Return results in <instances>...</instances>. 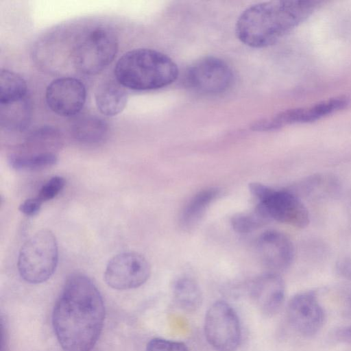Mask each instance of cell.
Listing matches in <instances>:
<instances>
[{"mask_svg": "<svg viewBox=\"0 0 351 351\" xmlns=\"http://www.w3.org/2000/svg\"><path fill=\"white\" fill-rule=\"evenodd\" d=\"M51 319L64 351H90L105 319L104 300L94 282L80 274L69 277L56 302Z\"/></svg>", "mask_w": 351, "mask_h": 351, "instance_id": "cell-1", "label": "cell"}, {"mask_svg": "<svg viewBox=\"0 0 351 351\" xmlns=\"http://www.w3.org/2000/svg\"><path fill=\"white\" fill-rule=\"evenodd\" d=\"M317 5L315 1H272L253 5L239 16L237 38L253 48L271 45L304 21Z\"/></svg>", "mask_w": 351, "mask_h": 351, "instance_id": "cell-2", "label": "cell"}, {"mask_svg": "<svg viewBox=\"0 0 351 351\" xmlns=\"http://www.w3.org/2000/svg\"><path fill=\"white\" fill-rule=\"evenodd\" d=\"M116 80L125 88L150 90L165 87L178 77L176 64L167 55L151 49L125 53L114 67Z\"/></svg>", "mask_w": 351, "mask_h": 351, "instance_id": "cell-3", "label": "cell"}, {"mask_svg": "<svg viewBox=\"0 0 351 351\" xmlns=\"http://www.w3.org/2000/svg\"><path fill=\"white\" fill-rule=\"evenodd\" d=\"M118 47L117 36L112 29L95 25L76 37L70 49L71 62L82 74L96 75L112 62Z\"/></svg>", "mask_w": 351, "mask_h": 351, "instance_id": "cell-4", "label": "cell"}, {"mask_svg": "<svg viewBox=\"0 0 351 351\" xmlns=\"http://www.w3.org/2000/svg\"><path fill=\"white\" fill-rule=\"evenodd\" d=\"M58 263L56 237L49 230H40L21 246L18 257V270L27 282L39 284L54 273Z\"/></svg>", "mask_w": 351, "mask_h": 351, "instance_id": "cell-5", "label": "cell"}, {"mask_svg": "<svg viewBox=\"0 0 351 351\" xmlns=\"http://www.w3.org/2000/svg\"><path fill=\"white\" fill-rule=\"evenodd\" d=\"M248 189L271 220L298 228L308 225V209L301 199L290 190H275L256 182L249 183Z\"/></svg>", "mask_w": 351, "mask_h": 351, "instance_id": "cell-6", "label": "cell"}, {"mask_svg": "<svg viewBox=\"0 0 351 351\" xmlns=\"http://www.w3.org/2000/svg\"><path fill=\"white\" fill-rule=\"evenodd\" d=\"M204 333L215 350H237L241 339V324L236 311L228 302L219 300L209 307L205 315Z\"/></svg>", "mask_w": 351, "mask_h": 351, "instance_id": "cell-7", "label": "cell"}, {"mask_svg": "<svg viewBox=\"0 0 351 351\" xmlns=\"http://www.w3.org/2000/svg\"><path fill=\"white\" fill-rule=\"evenodd\" d=\"M150 265L142 254L135 252L120 253L108 263L104 280L111 288L128 290L141 287L149 278Z\"/></svg>", "mask_w": 351, "mask_h": 351, "instance_id": "cell-8", "label": "cell"}, {"mask_svg": "<svg viewBox=\"0 0 351 351\" xmlns=\"http://www.w3.org/2000/svg\"><path fill=\"white\" fill-rule=\"evenodd\" d=\"M233 73L222 60L207 56L195 61L189 68L186 79L190 87L205 94L226 91L233 82Z\"/></svg>", "mask_w": 351, "mask_h": 351, "instance_id": "cell-9", "label": "cell"}, {"mask_svg": "<svg viewBox=\"0 0 351 351\" xmlns=\"http://www.w3.org/2000/svg\"><path fill=\"white\" fill-rule=\"evenodd\" d=\"M45 99L48 107L56 114L66 117L75 116L85 104L86 87L79 79L59 77L47 87Z\"/></svg>", "mask_w": 351, "mask_h": 351, "instance_id": "cell-10", "label": "cell"}, {"mask_svg": "<svg viewBox=\"0 0 351 351\" xmlns=\"http://www.w3.org/2000/svg\"><path fill=\"white\" fill-rule=\"evenodd\" d=\"M287 316L292 326L305 336L316 334L325 319L322 306L312 291L295 295L288 304Z\"/></svg>", "mask_w": 351, "mask_h": 351, "instance_id": "cell-11", "label": "cell"}, {"mask_svg": "<svg viewBox=\"0 0 351 351\" xmlns=\"http://www.w3.org/2000/svg\"><path fill=\"white\" fill-rule=\"evenodd\" d=\"M256 251L261 263L272 272L287 269L294 258L289 238L277 230H267L256 240Z\"/></svg>", "mask_w": 351, "mask_h": 351, "instance_id": "cell-12", "label": "cell"}, {"mask_svg": "<svg viewBox=\"0 0 351 351\" xmlns=\"http://www.w3.org/2000/svg\"><path fill=\"white\" fill-rule=\"evenodd\" d=\"M250 293L259 311L265 315L277 313L282 305L285 286L282 278L275 272L257 276L250 284Z\"/></svg>", "mask_w": 351, "mask_h": 351, "instance_id": "cell-13", "label": "cell"}, {"mask_svg": "<svg viewBox=\"0 0 351 351\" xmlns=\"http://www.w3.org/2000/svg\"><path fill=\"white\" fill-rule=\"evenodd\" d=\"M95 101L101 114L106 117H114L125 108L128 93L125 87L117 80H106L97 87Z\"/></svg>", "mask_w": 351, "mask_h": 351, "instance_id": "cell-14", "label": "cell"}, {"mask_svg": "<svg viewBox=\"0 0 351 351\" xmlns=\"http://www.w3.org/2000/svg\"><path fill=\"white\" fill-rule=\"evenodd\" d=\"M339 189V182L332 175L317 173L300 180L290 190L300 199H322L334 196Z\"/></svg>", "mask_w": 351, "mask_h": 351, "instance_id": "cell-15", "label": "cell"}, {"mask_svg": "<svg viewBox=\"0 0 351 351\" xmlns=\"http://www.w3.org/2000/svg\"><path fill=\"white\" fill-rule=\"evenodd\" d=\"M219 195L220 190L215 187L203 189L194 195L181 213L180 226L184 230H190L195 227Z\"/></svg>", "mask_w": 351, "mask_h": 351, "instance_id": "cell-16", "label": "cell"}, {"mask_svg": "<svg viewBox=\"0 0 351 351\" xmlns=\"http://www.w3.org/2000/svg\"><path fill=\"white\" fill-rule=\"evenodd\" d=\"M108 133V125L102 118L85 114L77 118L71 125V134L78 142L94 145L102 142Z\"/></svg>", "mask_w": 351, "mask_h": 351, "instance_id": "cell-17", "label": "cell"}, {"mask_svg": "<svg viewBox=\"0 0 351 351\" xmlns=\"http://www.w3.org/2000/svg\"><path fill=\"white\" fill-rule=\"evenodd\" d=\"M31 105L27 97L10 104H0L1 126L11 132H23L29 125Z\"/></svg>", "mask_w": 351, "mask_h": 351, "instance_id": "cell-18", "label": "cell"}, {"mask_svg": "<svg viewBox=\"0 0 351 351\" xmlns=\"http://www.w3.org/2000/svg\"><path fill=\"white\" fill-rule=\"evenodd\" d=\"M173 295L178 306L187 312L195 311L202 302L197 282L190 277L179 278L173 284Z\"/></svg>", "mask_w": 351, "mask_h": 351, "instance_id": "cell-19", "label": "cell"}, {"mask_svg": "<svg viewBox=\"0 0 351 351\" xmlns=\"http://www.w3.org/2000/svg\"><path fill=\"white\" fill-rule=\"evenodd\" d=\"M27 87L25 80L19 74L7 69L0 73V104H6L27 97Z\"/></svg>", "mask_w": 351, "mask_h": 351, "instance_id": "cell-20", "label": "cell"}, {"mask_svg": "<svg viewBox=\"0 0 351 351\" xmlns=\"http://www.w3.org/2000/svg\"><path fill=\"white\" fill-rule=\"evenodd\" d=\"M350 103L346 97H335L309 107L299 108V123H311L345 108Z\"/></svg>", "mask_w": 351, "mask_h": 351, "instance_id": "cell-21", "label": "cell"}, {"mask_svg": "<svg viewBox=\"0 0 351 351\" xmlns=\"http://www.w3.org/2000/svg\"><path fill=\"white\" fill-rule=\"evenodd\" d=\"M270 221L271 219L264 207L258 203L252 210L233 215L230 219V225L236 232L246 234L260 229Z\"/></svg>", "mask_w": 351, "mask_h": 351, "instance_id": "cell-22", "label": "cell"}, {"mask_svg": "<svg viewBox=\"0 0 351 351\" xmlns=\"http://www.w3.org/2000/svg\"><path fill=\"white\" fill-rule=\"evenodd\" d=\"M58 161L56 152L41 154L14 153L8 157V163L16 170H38L55 165Z\"/></svg>", "mask_w": 351, "mask_h": 351, "instance_id": "cell-23", "label": "cell"}, {"mask_svg": "<svg viewBox=\"0 0 351 351\" xmlns=\"http://www.w3.org/2000/svg\"><path fill=\"white\" fill-rule=\"evenodd\" d=\"M65 183L63 177L59 176L51 177L40 187L36 197L42 203L51 200L62 191Z\"/></svg>", "mask_w": 351, "mask_h": 351, "instance_id": "cell-24", "label": "cell"}, {"mask_svg": "<svg viewBox=\"0 0 351 351\" xmlns=\"http://www.w3.org/2000/svg\"><path fill=\"white\" fill-rule=\"evenodd\" d=\"M145 351H188V349L182 342L154 338L147 343Z\"/></svg>", "mask_w": 351, "mask_h": 351, "instance_id": "cell-25", "label": "cell"}, {"mask_svg": "<svg viewBox=\"0 0 351 351\" xmlns=\"http://www.w3.org/2000/svg\"><path fill=\"white\" fill-rule=\"evenodd\" d=\"M43 203L36 197L28 198L19 206V210L25 215L33 217L40 210Z\"/></svg>", "mask_w": 351, "mask_h": 351, "instance_id": "cell-26", "label": "cell"}, {"mask_svg": "<svg viewBox=\"0 0 351 351\" xmlns=\"http://www.w3.org/2000/svg\"><path fill=\"white\" fill-rule=\"evenodd\" d=\"M338 272L343 277L351 280V258H343L337 265Z\"/></svg>", "mask_w": 351, "mask_h": 351, "instance_id": "cell-27", "label": "cell"}, {"mask_svg": "<svg viewBox=\"0 0 351 351\" xmlns=\"http://www.w3.org/2000/svg\"><path fill=\"white\" fill-rule=\"evenodd\" d=\"M336 335L338 339L351 343V326L341 328Z\"/></svg>", "mask_w": 351, "mask_h": 351, "instance_id": "cell-28", "label": "cell"}, {"mask_svg": "<svg viewBox=\"0 0 351 351\" xmlns=\"http://www.w3.org/2000/svg\"><path fill=\"white\" fill-rule=\"evenodd\" d=\"M349 308L351 310V295L350 297V300H349Z\"/></svg>", "mask_w": 351, "mask_h": 351, "instance_id": "cell-29", "label": "cell"}]
</instances>
